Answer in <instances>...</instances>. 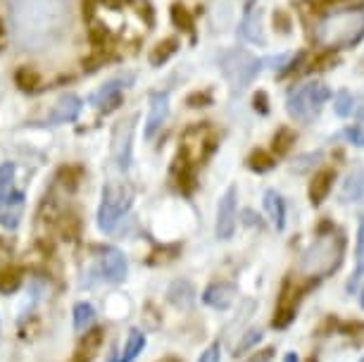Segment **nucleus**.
Masks as SVG:
<instances>
[{"mask_svg":"<svg viewBox=\"0 0 364 362\" xmlns=\"http://www.w3.org/2000/svg\"><path fill=\"white\" fill-rule=\"evenodd\" d=\"M355 115H357V117H362V119H364V107H355Z\"/></svg>","mask_w":364,"mask_h":362,"instance_id":"72a5a7b5","label":"nucleus"},{"mask_svg":"<svg viewBox=\"0 0 364 362\" xmlns=\"http://www.w3.org/2000/svg\"><path fill=\"white\" fill-rule=\"evenodd\" d=\"M219 65H222V72L226 81L231 84V88H245L250 84L252 79L259 74V67H262V63L250 55L248 50H229L224 53L222 60H219Z\"/></svg>","mask_w":364,"mask_h":362,"instance_id":"423d86ee","label":"nucleus"},{"mask_svg":"<svg viewBox=\"0 0 364 362\" xmlns=\"http://www.w3.org/2000/svg\"><path fill=\"white\" fill-rule=\"evenodd\" d=\"M284 362H300V360H298V355H295V353H288L284 358Z\"/></svg>","mask_w":364,"mask_h":362,"instance_id":"473e14b6","label":"nucleus"},{"mask_svg":"<svg viewBox=\"0 0 364 362\" xmlns=\"http://www.w3.org/2000/svg\"><path fill=\"white\" fill-rule=\"evenodd\" d=\"M360 362H364V358H362V360H360Z\"/></svg>","mask_w":364,"mask_h":362,"instance_id":"c9c22d12","label":"nucleus"},{"mask_svg":"<svg viewBox=\"0 0 364 362\" xmlns=\"http://www.w3.org/2000/svg\"><path fill=\"white\" fill-rule=\"evenodd\" d=\"M19 286V277L15 270H0V291L10 293Z\"/></svg>","mask_w":364,"mask_h":362,"instance_id":"a878e982","label":"nucleus"},{"mask_svg":"<svg viewBox=\"0 0 364 362\" xmlns=\"http://www.w3.org/2000/svg\"><path fill=\"white\" fill-rule=\"evenodd\" d=\"M12 36L24 50H46L70 26L67 0H12Z\"/></svg>","mask_w":364,"mask_h":362,"instance_id":"f257e3e1","label":"nucleus"},{"mask_svg":"<svg viewBox=\"0 0 364 362\" xmlns=\"http://www.w3.org/2000/svg\"><path fill=\"white\" fill-rule=\"evenodd\" d=\"M264 208L269 213L274 227L279 231L286 227V205H284V198H281L277 191H267L264 193Z\"/></svg>","mask_w":364,"mask_h":362,"instance_id":"f3484780","label":"nucleus"},{"mask_svg":"<svg viewBox=\"0 0 364 362\" xmlns=\"http://www.w3.org/2000/svg\"><path fill=\"white\" fill-rule=\"evenodd\" d=\"M243 36L252 41V43H264V36L259 31V12L252 10L248 12V17L243 19Z\"/></svg>","mask_w":364,"mask_h":362,"instance_id":"5701e85b","label":"nucleus"},{"mask_svg":"<svg viewBox=\"0 0 364 362\" xmlns=\"http://www.w3.org/2000/svg\"><path fill=\"white\" fill-rule=\"evenodd\" d=\"M171 19H174L176 26H183L186 31H193V19H191L186 8H178V5H176V8L171 10Z\"/></svg>","mask_w":364,"mask_h":362,"instance_id":"bb28decb","label":"nucleus"},{"mask_svg":"<svg viewBox=\"0 0 364 362\" xmlns=\"http://www.w3.org/2000/svg\"><path fill=\"white\" fill-rule=\"evenodd\" d=\"M236 231V188H226L217 208V238L229 241Z\"/></svg>","mask_w":364,"mask_h":362,"instance_id":"6e6552de","label":"nucleus"},{"mask_svg":"<svg viewBox=\"0 0 364 362\" xmlns=\"http://www.w3.org/2000/svg\"><path fill=\"white\" fill-rule=\"evenodd\" d=\"M348 139L355 143V146L364 148V127H357V129H350L348 132Z\"/></svg>","mask_w":364,"mask_h":362,"instance_id":"7c9ffc66","label":"nucleus"},{"mask_svg":"<svg viewBox=\"0 0 364 362\" xmlns=\"http://www.w3.org/2000/svg\"><path fill=\"white\" fill-rule=\"evenodd\" d=\"M22 208H24V193L22 191H15L10 198H5L0 203V224L5 229H17L19 217H22Z\"/></svg>","mask_w":364,"mask_h":362,"instance_id":"ddd939ff","label":"nucleus"},{"mask_svg":"<svg viewBox=\"0 0 364 362\" xmlns=\"http://www.w3.org/2000/svg\"><path fill=\"white\" fill-rule=\"evenodd\" d=\"M291 139H293L291 132H288V129H281L279 136H277V139H274V146H277V143H279V153H284V150H288V146H291V143H288V141H291Z\"/></svg>","mask_w":364,"mask_h":362,"instance_id":"c85d7f7f","label":"nucleus"},{"mask_svg":"<svg viewBox=\"0 0 364 362\" xmlns=\"http://www.w3.org/2000/svg\"><path fill=\"white\" fill-rule=\"evenodd\" d=\"M362 196H364V169L353 167V172L343 181L341 198H343V203H357Z\"/></svg>","mask_w":364,"mask_h":362,"instance_id":"2eb2a0df","label":"nucleus"},{"mask_svg":"<svg viewBox=\"0 0 364 362\" xmlns=\"http://www.w3.org/2000/svg\"><path fill=\"white\" fill-rule=\"evenodd\" d=\"M15 81H17V86L19 88H24V91H29V88L33 86H38V74L29 70V67H22L17 74H15Z\"/></svg>","mask_w":364,"mask_h":362,"instance_id":"393cba45","label":"nucleus"},{"mask_svg":"<svg viewBox=\"0 0 364 362\" xmlns=\"http://www.w3.org/2000/svg\"><path fill=\"white\" fill-rule=\"evenodd\" d=\"M259 341H262V331H248V336H245L243 341H240L238 344V351H248V348H252L255 344H259Z\"/></svg>","mask_w":364,"mask_h":362,"instance_id":"cd10ccee","label":"nucleus"},{"mask_svg":"<svg viewBox=\"0 0 364 362\" xmlns=\"http://www.w3.org/2000/svg\"><path fill=\"white\" fill-rule=\"evenodd\" d=\"M167 115H169V95L167 93L150 95V112L146 119V139H153V136L160 132L162 124L167 122Z\"/></svg>","mask_w":364,"mask_h":362,"instance_id":"9d476101","label":"nucleus"},{"mask_svg":"<svg viewBox=\"0 0 364 362\" xmlns=\"http://www.w3.org/2000/svg\"><path fill=\"white\" fill-rule=\"evenodd\" d=\"M95 322V310L88 303H77L74 307V329L77 331H88Z\"/></svg>","mask_w":364,"mask_h":362,"instance_id":"aec40b11","label":"nucleus"},{"mask_svg":"<svg viewBox=\"0 0 364 362\" xmlns=\"http://www.w3.org/2000/svg\"><path fill=\"white\" fill-rule=\"evenodd\" d=\"M233 298H236V289H233L231 284H212L210 289H205V293H203V300L210 307H215V310H226V307H231Z\"/></svg>","mask_w":364,"mask_h":362,"instance_id":"4468645a","label":"nucleus"},{"mask_svg":"<svg viewBox=\"0 0 364 362\" xmlns=\"http://www.w3.org/2000/svg\"><path fill=\"white\" fill-rule=\"evenodd\" d=\"M176 46H178L176 38H167V41H162V43H157L155 50L150 53V65H153V67L164 65L176 53Z\"/></svg>","mask_w":364,"mask_h":362,"instance_id":"412c9836","label":"nucleus"},{"mask_svg":"<svg viewBox=\"0 0 364 362\" xmlns=\"http://www.w3.org/2000/svg\"><path fill=\"white\" fill-rule=\"evenodd\" d=\"M219 353H222V351H219V344H212L208 351L200 355V360H198V362H219Z\"/></svg>","mask_w":364,"mask_h":362,"instance_id":"c756f323","label":"nucleus"},{"mask_svg":"<svg viewBox=\"0 0 364 362\" xmlns=\"http://www.w3.org/2000/svg\"><path fill=\"white\" fill-rule=\"evenodd\" d=\"M143 348H146V334L139 331V329H132L129 331L124 351H122L119 358H114L112 362H134L143 353Z\"/></svg>","mask_w":364,"mask_h":362,"instance_id":"a211bd4d","label":"nucleus"},{"mask_svg":"<svg viewBox=\"0 0 364 362\" xmlns=\"http://www.w3.org/2000/svg\"><path fill=\"white\" fill-rule=\"evenodd\" d=\"M81 107H84V100L74 93H67L58 100L53 115L48 117V124H65V122H74L81 115Z\"/></svg>","mask_w":364,"mask_h":362,"instance_id":"f8f14e48","label":"nucleus"},{"mask_svg":"<svg viewBox=\"0 0 364 362\" xmlns=\"http://www.w3.org/2000/svg\"><path fill=\"white\" fill-rule=\"evenodd\" d=\"M98 275H100V279H105L107 284L124 282V277H127V257H124V252L117 250V248H107L100 255Z\"/></svg>","mask_w":364,"mask_h":362,"instance_id":"1a4fd4ad","label":"nucleus"},{"mask_svg":"<svg viewBox=\"0 0 364 362\" xmlns=\"http://www.w3.org/2000/svg\"><path fill=\"white\" fill-rule=\"evenodd\" d=\"M15 172H17V167L12 165V162H5V165L0 167V203L15 193Z\"/></svg>","mask_w":364,"mask_h":362,"instance_id":"4be33fe9","label":"nucleus"},{"mask_svg":"<svg viewBox=\"0 0 364 362\" xmlns=\"http://www.w3.org/2000/svg\"><path fill=\"white\" fill-rule=\"evenodd\" d=\"M355 107H357V100L348 91H341L338 95H336L333 110L338 117H350V115H355Z\"/></svg>","mask_w":364,"mask_h":362,"instance_id":"b1692460","label":"nucleus"},{"mask_svg":"<svg viewBox=\"0 0 364 362\" xmlns=\"http://www.w3.org/2000/svg\"><path fill=\"white\" fill-rule=\"evenodd\" d=\"M346 241L341 234H328L317 238L300 257V272L307 277H326L341 267Z\"/></svg>","mask_w":364,"mask_h":362,"instance_id":"7ed1b4c3","label":"nucleus"},{"mask_svg":"<svg viewBox=\"0 0 364 362\" xmlns=\"http://www.w3.org/2000/svg\"><path fill=\"white\" fill-rule=\"evenodd\" d=\"M134 122H136V115L129 117L124 122H119L112 134V155L117 160L119 169H129V162H132V136H134Z\"/></svg>","mask_w":364,"mask_h":362,"instance_id":"0eeeda50","label":"nucleus"},{"mask_svg":"<svg viewBox=\"0 0 364 362\" xmlns=\"http://www.w3.org/2000/svg\"><path fill=\"white\" fill-rule=\"evenodd\" d=\"M333 169H321L319 174H314V179L310 183V198L314 205L324 203V198L328 196V191L333 186Z\"/></svg>","mask_w":364,"mask_h":362,"instance_id":"dca6fc26","label":"nucleus"},{"mask_svg":"<svg viewBox=\"0 0 364 362\" xmlns=\"http://www.w3.org/2000/svg\"><path fill=\"white\" fill-rule=\"evenodd\" d=\"M127 81L129 79L107 81L100 91H95L91 95V105H95L98 110H112V107H117V105H119V100H122V91L127 88Z\"/></svg>","mask_w":364,"mask_h":362,"instance_id":"9b49d317","label":"nucleus"},{"mask_svg":"<svg viewBox=\"0 0 364 362\" xmlns=\"http://www.w3.org/2000/svg\"><path fill=\"white\" fill-rule=\"evenodd\" d=\"M360 305H362V310H364V286H362V293H360Z\"/></svg>","mask_w":364,"mask_h":362,"instance_id":"f704fd0d","label":"nucleus"},{"mask_svg":"<svg viewBox=\"0 0 364 362\" xmlns=\"http://www.w3.org/2000/svg\"><path fill=\"white\" fill-rule=\"evenodd\" d=\"M328 98H331V91H328L324 84L298 86V88H293L286 98L288 115H291L293 119L302 122V124H310V122L321 112V107H324V102Z\"/></svg>","mask_w":364,"mask_h":362,"instance_id":"20e7f679","label":"nucleus"},{"mask_svg":"<svg viewBox=\"0 0 364 362\" xmlns=\"http://www.w3.org/2000/svg\"><path fill=\"white\" fill-rule=\"evenodd\" d=\"M248 362H272V355L269 353H264V355H257V358H252Z\"/></svg>","mask_w":364,"mask_h":362,"instance_id":"2f4dec72","label":"nucleus"},{"mask_svg":"<svg viewBox=\"0 0 364 362\" xmlns=\"http://www.w3.org/2000/svg\"><path fill=\"white\" fill-rule=\"evenodd\" d=\"M355 255H357V262H355V275L350 279L348 289L355 291L360 279L364 277V217H360V227H357V248H355Z\"/></svg>","mask_w":364,"mask_h":362,"instance_id":"6ab92c4d","label":"nucleus"},{"mask_svg":"<svg viewBox=\"0 0 364 362\" xmlns=\"http://www.w3.org/2000/svg\"><path fill=\"white\" fill-rule=\"evenodd\" d=\"M132 208V191L122 183H107L102 188V201L98 210V227L105 234H112L117 224L122 222V217Z\"/></svg>","mask_w":364,"mask_h":362,"instance_id":"39448f33","label":"nucleus"},{"mask_svg":"<svg viewBox=\"0 0 364 362\" xmlns=\"http://www.w3.org/2000/svg\"><path fill=\"white\" fill-rule=\"evenodd\" d=\"M364 38V10L328 12L314 26V41L321 48H353Z\"/></svg>","mask_w":364,"mask_h":362,"instance_id":"f03ea898","label":"nucleus"}]
</instances>
